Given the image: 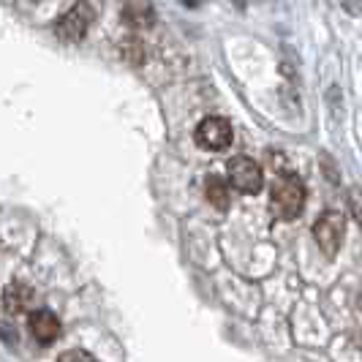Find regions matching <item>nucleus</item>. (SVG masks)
<instances>
[{"label":"nucleus","mask_w":362,"mask_h":362,"mask_svg":"<svg viewBox=\"0 0 362 362\" xmlns=\"http://www.w3.org/2000/svg\"><path fill=\"white\" fill-rule=\"evenodd\" d=\"M93 17H95V8H93L88 0H79V3H74L71 8L57 19L54 30H57V36L63 38V41H79V38L88 33Z\"/></svg>","instance_id":"nucleus-4"},{"label":"nucleus","mask_w":362,"mask_h":362,"mask_svg":"<svg viewBox=\"0 0 362 362\" xmlns=\"http://www.w3.org/2000/svg\"><path fill=\"white\" fill-rule=\"evenodd\" d=\"M30 332H33V338H36L38 344H54L57 341V335H60V322H57V316H54L52 310L41 308V310H33L30 313Z\"/></svg>","instance_id":"nucleus-6"},{"label":"nucleus","mask_w":362,"mask_h":362,"mask_svg":"<svg viewBox=\"0 0 362 362\" xmlns=\"http://www.w3.org/2000/svg\"><path fill=\"white\" fill-rule=\"evenodd\" d=\"M57 362H95V360H93L88 351H82V349H71V351H63L57 357Z\"/></svg>","instance_id":"nucleus-10"},{"label":"nucleus","mask_w":362,"mask_h":362,"mask_svg":"<svg viewBox=\"0 0 362 362\" xmlns=\"http://www.w3.org/2000/svg\"><path fill=\"white\" fill-rule=\"evenodd\" d=\"M229 185L240 194H259L264 185L262 166L248 156H235L229 161Z\"/></svg>","instance_id":"nucleus-3"},{"label":"nucleus","mask_w":362,"mask_h":362,"mask_svg":"<svg viewBox=\"0 0 362 362\" xmlns=\"http://www.w3.org/2000/svg\"><path fill=\"white\" fill-rule=\"evenodd\" d=\"M30 300H33V291L28 289V286H22V284H11V286H6L3 289V308L11 310V313H17V310H25L30 305Z\"/></svg>","instance_id":"nucleus-8"},{"label":"nucleus","mask_w":362,"mask_h":362,"mask_svg":"<svg viewBox=\"0 0 362 362\" xmlns=\"http://www.w3.org/2000/svg\"><path fill=\"white\" fill-rule=\"evenodd\" d=\"M346 232V221L338 210H325L319 221L313 223V237H316V245L322 248L325 256H335L341 243H344Z\"/></svg>","instance_id":"nucleus-2"},{"label":"nucleus","mask_w":362,"mask_h":362,"mask_svg":"<svg viewBox=\"0 0 362 362\" xmlns=\"http://www.w3.org/2000/svg\"><path fill=\"white\" fill-rule=\"evenodd\" d=\"M126 19L131 25H136V28H142V25H150L153 22V11H150V6H128L126 8Z\"/></svg>","instance_id":"nucleus-9"},{"label":"nucleus","mask_w":362,"mask_h":362,"mask_svg":"<svg viewBox=\"0 0 362 362\" xmlns=\"http://www.w3.org/2000/svg\"><path fill=\"white\" fill-rule=\"evenodd\" d=\"M360 305H362V294H360Z\"/></svg>","instance_id":"nucleus-11"},{"label":"nucleus","mask_w":362,"mask_h":362,"mask_svg":"<svg viewBox=\"0 0 362 362\" xmlns=\"http://www.w3.org/2000/svg\"><path fill=\"white\" fill-rule=\"evenodd\" d=\"M204 197L221 213L229 210V182L223 180V177H218V175H210L204 180Z\"/></svg>","instance_id":"nucleus-7"},{"label":"nucleus","mask_w":362,"mask_h":362,"mask_svg":"<svg viewBox=\"0 0 362 362\" xmlns=\"http://www.w3.org/2000/svg\"><path fill=\"white\" fill-rule=\"evenodd\" d=\"M270 207L275 218H281V221H294L297 216H303V210H305V185H303V180L294 177V175H284L272 185Z\"/></svg>","instance_id":"nucleus-1"},{"label":"nucleus","mask_w":362,"mask_h":362,"mask_svg":"<svg viewBox=\"0 0 362 362\" xmlns=\"http://www.w3.org/2000/svg\"><path fill=\"white\" fill-rule=\"evenodd\" d=\"M232 126H229V120H223V117H204L197 131H194V139H197V145L202 150H210V153H221V150H226V147L232 145Z\"/></svg>","instance_id":"nucleus-5"}]
</instances>
